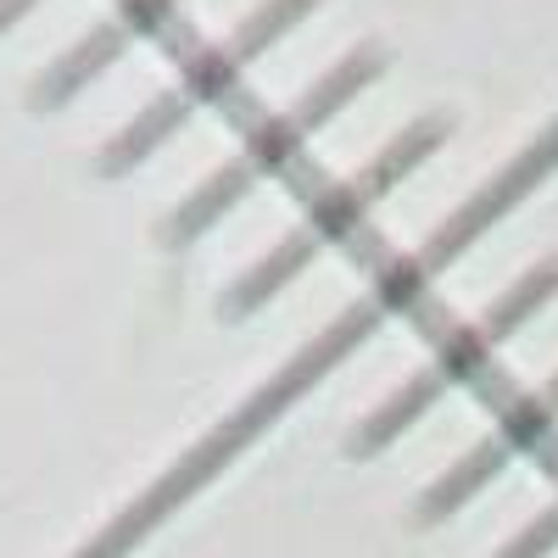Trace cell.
<instances>
[{
  "mask_svg": "<svg viewBox=\"0 0 558 558\" xmlns=\"http://www.w3.org/2000/svg\"><path fill=\"white\" fill-rule=\"evenodd\" d=\"M380 318H386V313H380V302H368V296H363V302H352L336 324H324V330H318L302 352H291L286 363H279L274 375H268V380H263V386H257L235 413L218 418V425H213L191 452H184V458L173 463V470H162V475L151 481V492H146V497H134V502L123 508V514L107 525V536H101L96 547H89V553L118 558L129 542H140V536H146L162 514H173V508H179L184 497H191V492H202V486H207V481H213V475H218L223 463L241 452V447H252V441H257V436H263V430H268L274 418L286 413L296 397H307V391H313L324 375H330V368H336L347 352H357L368 336L380 330Z\"/></svg>",
  "mask_w": 558,
  "mask_h": 558,
  "instance_id": "cell-1",
  "label": "cell"
},
{
  "mask_svg": "<svg viewBox=\"0 0 558 558\" xmlns=\"http://www.w3.org/2000/svg\"><path fill=\"white\" fill-rule=\"evenodd\" d=\"M380 68H386V51H380L375 39L352 45V51H347L336 68H324V73L313 78V89H302V96H296L286 112L268 118V123L246 140V146H241L235 157H229L223 168H213V173L196 184V191L184 196L168 218H162V229H157L162 246H168V252H184L191 241H202L207 229L229 213V207H241V202H246V191H252L257 179L279 173V168H286V162L307 146V140H313L324 123H330V118L357 96V89L375 84V78H380Z\"/></svg>",
  "mask_w": 558,
  "mask_h": 558,
  "instance_id": "cell-2",
  "label": "cell"
},
{
  "mask_svg": "<svg viewBox=\"0 0 558 558\" xmlns=\"http://www.w3.org/2000/svg\"><path fill=\"white\" fill-rule=\"evenodd\" d=\"M447 134H452L447 112H418L413 123H402V134H391L386 146L368 157L357 173H347L341 184H330V191L313 202V213H307L296 229H286V235H279V241H274V246H268V252L235 279V286L218 296V318L235 324V318L257 313L263 302H274V296L286 291L291 279L324 252V246H330L336 235H347V229H352L368 207H375L397 179H408L425 157H436V146H441Z\"/></svg>",
  "mask_w": 558,
  "mask_h": 558,
  "instance_id": "cell-3",
  "label": "cell"
},
{
  "mask_svg": "<svg viewBox=\"0 0 558 558\" xmlns=\"http://www.w3.org/2000/svg\"><path fill=\"white\" fill-rule=\"evenodd\" d=\"M553 296H558V252L542 257L536 268H525L514 286H508V291H502V296L470 324V330H458V336H452L425 368H418V375H408L386 402L368 408L357 425H352V436H347V452H352V458H375V452L391 447L402 430H413L418 418H425L447 391H458V386L470 380L475 368H481L508 336H514L531 313H542Z\"/></svg>",
  "mask_w": 558,
  "mask_h": 558,
  "instance_id": "cell-4",
  "label": "cell"
},
{
  "mask_svg": "<svg viewBox=\"0 0 558 558\" xmlns=\"http://www.w3.org/2000/svg\"><path fill=\"white\" fill-rule=\"evenodd\" d=\"M313 7H318V0H263V7H252V12H246L235 28H229L223 39H213L207 51L162 89V96H151L146 107H140V112L107 140L101 157H96V168H101L107 179L140 168V162H146L173 129H184V123L196 118L202 101L223 96V89L235 84V78L268 51L274 39H286L302 17H313Z\"/></svg>",
  "mask_w": 558,
  "mask_h": 558,
  "instance_id": "cell-5",
  "label": "cell"
},
{
  "mask_svg": "<svg viewBox=\"0 0 558 558\" xmlns=\"http://www.w3.org/2000/svg\"><path fill=\"white\" fill-rule=\"evenodd\" d=\"M553 168H558V118H553V123L531 140V146H525L514 162H508L502 173H497V179H486L470 202H458V207H452V218H447V223H436L430 235H425V246H418L408 263H397V268H386V274H380V286H375L380 313L408 307L418 291H425V279H430V274H441L447 263H458V257L470 252V246L486 235V229H492L508 207H520V202L536 191V184H542Z\"/></svg>",
  "mask_w": 558,
  "mask_h": 558,
  "instance_id": "cell-6",
  "label": "cell"
},
{
  "mask_svg": "<svg viewBox=\"0 0 558 558\" xmlns=\"http://www.w3.org/2000/svg\"><path fill=\"white\" fill-rule=\"evenodd\" d=\"M553 425H558V375L542 380L536 391H525V397L492 425L486 441H475L470 452L452 463V470H441V475L430 481V492L418 497V525H441L447 514H458V508L470 502L486 481H497L508 463H514L520 452H531Z\"/></svg>",
  "mask_w": 558,
  "mask_h": 558,
  "instance_id": "cell-7",
  "label": "cell"
},
{
  "mask_svg": "<svg viewBox=\"0 0 558 558\" xmlns=\"http://www.w3.org/2000/svg\"><path fill=\"white\" fill-rule=\"evenodd\" d=\"M179 12V0H118L112 7V17H101L96 28H89L84 39H73L68 51L45 68L39 78H34V89H28V107L34 112H57V107H68L78 89L89 84V78H101L134 39H146V34H157L168 17Z\"/></svg>",
  "mask_w": 558,
  "mask_h": 558,
  "instance_id": "cell-8",
  "label": "cell"
},
{
  "mask_svg": "<svg viewBox=\"0 0 558 558\" xmlns=\"http://www.w3.org/2000/svg\"><path fill=\"white\" fill-rule=\"evenodd\" d=\"M553 547H558V497H553L547 514H536L514 542H502V547H497V558H547Z\"/></svg>",
  "mask_w": 558,
  "mask_h": 558,
  "instance_id": "cell-9",
  "label": "cell"
},
{
  "mask_svg": "<svg viewBox=\"0 0 558 558\" xmlns=\"http://www.w3.org/2000/svg\"><path fill=\"white\" fill-rule=\"evenodd\" d=\"M28 7H34V0H0V34H7V28H12V23H17Z\"/></svg>",
  "mask_w": 558,
  "mask_h": 558,
  "instance_id": "cell-10",
  "label": "cell"
}]
</instances>
